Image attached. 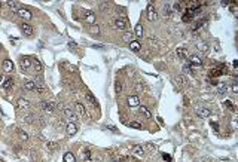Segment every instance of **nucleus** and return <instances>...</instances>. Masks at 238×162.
Here are the masks:
<instances>
[{"instance_id":"1a4fd4ad","label":"nucleus","mask_w":238,"mask_h":162,"mask_svg":"<svg viewBox=\"0 0 238 162\" xmlns=\"http://www.w3.org/2000/svg\"><path fill=\"white\" fill-rule=\"evenodd\" d=\"M28 106H30V103H28L27 98H18V101H17V109H18V110L27 109Z\"/></svg>"},{"instance_id":"c85d7f7f","label":"nucleus","mask_w":238,"mask_h":162,"mask_svg":"<svg viewBox=\"0 0 238 162\" xmlns=\"http://www.w3.org/2000/svg\"><path fill=\"white\" fill-rule=\"evenodd\" d=\"M8 5H9V8H10V10H14V12H18V3L17 2H8Z\"/></svg>"},{"instance_id":"6ab92c4d","label":"nucleus","mask_w":238,"mask_h":162,"mask_svg":"<svg viewBox=\"0 0 238 162\" xmlns=\"http://www.w3.org/2000/svg\"><path fill=\"white\" fill-rule=\"evenodd\" d=\"M196 49H198V51H203V52H207L208 51V45L205 42H198L196 43Z\"/></svg>"},{"instance_id":"4468645a","label":"nucleus","mask_w":238,"mask_h":162,"mask_svg":"<svg viewBox=\"0 0 238 162\" xmlns=\"http://www.w3.org/2000/svg\"><path fill=\"white\" fill-rule=\"evenodd\" d=\"M83 19L86 22H90V24H94L95 22V15L92 14V12H85V14H83Z\"/></svg>"},{"instance_id":"7c9ffc66","label":"nucleus","mask_w":238,"mask_h":162,"mask_svg":"<svg viewBox=\"0 0 238 162\" xmlns=\"http://www.w3.org/2000/svg\"><path fill=\"white\" fill-rule=\"evenodd\" d=\"M140 113H142V115H144L146 118H150V116H152V113H150L149 109H146V107H140Z\"/></svg>"},{"instance_id":"7ed1b4c3","label":"nucleus","mask_w":238,"mask_h":162,"mask_svg":"<svg viewBox=\"0 0 238 162\" xmlns=\"http://www.w3.org/2000/svg\"><path fill=\"white\" fill-rule=\"evenodd\" d=\"M187 60H189V64L194 66V67H201L203 66V61H201V58H199L198 55H191Z\"/></svg>"},{"instance_id":"9b49d317","label":"nucleus","mask_w":238,"mask_h":162,"mask_svg":"<svg viewBox=\"0 0 238 162\" xmlns=\"http://www.w3.org/2000/svg\"><path fill=\"white\" fill-rule=\"evenodd\" d=\"M147 19L149 21H155L156 19V12H155V8L152 5L147 6Z\"/></svg>"},{"instance_id":"09e8293b","label":"nucleus","mask_w":238,"mask_h":162,"mask_svg":"<svg viewBox=\"0 0 238 162\" xmlns=\"http://www.w3.org/2000/svg\"><path fill=\"white\" fill-rule=\"evenodd\" d=\"M69 48H70V49H71V48H73V49H74V48H76V45H74V43H73V42H70V43H69Z\"/></svg>"},{"instance_id":"aec40b11","label":"nucleus","mask_w":238,"mask_h":162,"mask_svg":"<svg viewBox=\"0 0 238 162\" xmlns=\"http://www.w3.org/2000/svg\"><path fill=\"white\" fill-rule=\"evenodd\" d=\"M82 159L86 161V162L91 161V152H90V149H83V150H82Z\"/></svg>"},{"instance_id":"c03bdc74","label":"nucleus","mask_w":238,"mask_h":162,"mask_svg":"<svg viewBox=\"0 0 238 162\" xmlns=\"http://www.w3.org/2000/svg\"><path fill=\"white\" fill-rule=\"evenodd\" d=\"M135 89H137V91H139V92H142V91H143V86H142V85L139 83V85H137V86H135Z\"/></svg>"},{"instance_id":"412c9836","label":"nucleus","mask_w":238,"mask_h":162,"mask_svg":"<svg viewBox=\"0 0 238 162\" xmlns=\"http://www.w3.org/2000/svg\"><path fill=\"white\" fill-rule=\"evenodd\" d=\"M130 46H131V49L134 52H139L140 49H142V45H140V42H137V40H133L131 43H130Z\"/></svg>"},{"instance_id":"49530a36","label":"nucleus","mask_w":238,"mask_h":162,"mask_svg":"<svg viewBox=\"0 0 238 162\" xmlns=\"http://www.w3.org/2000/svg\"><path fill=\"white\" fill-rule=\"evenodd\" d=\"M107 128H109V129H112V131H115V132H118V129H116L113 125H107Z\"/></svg>"},{"instance_id":"79ce46f5","label":"nucleus","mask_w":238,"mask_h":162,"mask_svg":"<svg viewBox=\"0 0 238 162\" xmlns=\"http://www.w3.org/2000/svg\"><path fill=\"white\" fill-rule=\"evenodd\" d=\"M211 127H213V129H214V131H217L219 129V123L217 122H211Z\"/></svg>"},{"instance_id":"ea45409f","label":"nucleus","mask_w":238,"mask_h":162,"mask_svg":"<svg viewBox=\"0 0 238 162\" xmlns=\"http://www.w3.org/2000/svg\"><path fill=\"white\" fill-rule=\"evenodd\" d=\"M223 104H225V107H229V109H232V110H234V106H232V103H231V101H228V100H226V101H225Z\"/></svg>"},{"instance_id":"b1692460","label":"nucleus","mask_w":238,"mask_h":162,"mask_svg":"<svg viewBox=\"0 0 238 162\" xmlns=\"http://www.w3.org/2000/svg\"><path fill=\"white\" fill-rule=\"evenodd\" d=\"M134 34H135L137 37H142V36H143V27H142V24H137V26H135Z\"/></svg>"},{"instance_id":"4be33fe9","label":"nucleus","mask_w":238,"mask_h":162,"mask_svg":"<svg viewBox=\"0 0 238 162\" xmlns=\"http://www.w3.org/2000/svg\"><path fill=\"white\" fill-rule=\"evenodd\" d=\"M24 89H27V91H34V89H36V83L31 82V80L26 82V83H24Z\"/></svg>"},{"instance_id":"bb28decb","label":"nucleus","mask_w":238,"mask_h":162,"mask_svg":"<svg viewBox=\"0 0 238 162\" xmlns=\"http://www.w3.org/2000/svg\"><path fill=\"white\" fill-rule=\"evenodd\" d=\"M122 40H124V42L131 43V42H133V34H131V33H125V34L122 36Z\"/></svg>"},{"instance_id":"8fccbe9b","label":"nucleus","mask_w":238,"mask_h":162,"mask_svg":"<svg viewBox=\"0 0 238 162\" xmlns=\"http://www.w3.org/2000/svg\"><path fill=\"white\" fill-rule=\"evenodd\" d=\"M164 159H167V161H171V156H168V155H164Z\"/></svg>"},{"instance_id":"de8ad7c7","label":"nucleus","mask_w":238,"mask_h":162,"mask_svg":"<svg viewBox=\"0 0 238 162\" xmlns=\"http://www.w3.org/2000/svg\"><path fill=\"white\" fill-rule=\"evenodd\" d=\"M10 42H14V45H18V39H17V37H14V39H10Z\"/></svg>"},{"instance_id":"f257e3e1","label":"nucleus","mask_w":238,"mask_h":162,"mask_svg":"<svg viewBox=\"0 0 238 162\" xmlns=\"http://www.w3.org/2000/svg\"><path fill=\"white\" fill-rule=\"evenodd\" d=\"M18 15H19L24 21H30V19L33 18V14H31L28 9H26V8H19V9H18Z\"/></svg>"},{"instance_id":"cd10ccee","label":"nucleus","mask_w":238,"mask_h":162,"mask_svg":"<svg viewBox=\"0 0 238 162\" xmlns=\"http://www.w3.org/2000/svg\"><path fill=\"white\" fill-rule=\"evenodd\" d=\"M85 97H86V100H88V101H90L91 104H97V100L92 97V94H91V92H86V95H85Z\"/></svg>"},{"instance_id":"a878e982","label":"nucleus","mask_w":238,"mask_h":162,"mask_svg":"<svg viewBox=\"0 0 238 162\" xmlns=\"http://www.w3.org/2000/svg\"><path fill=\"white\" fill-rule=\"evenodd\" d=\"M226 91H228V88H226V85H225V83H220V85L217 86V92H219V95L226 94Z\"/></svg>"},{"instance_id":"e433bc0d","label":"nucleus","mask_w":238,"mask_h":162,"mask_svg":"<svg viewBox=\"0 0 238 162\" xmlns=\"http://www.w3.org/2000/svg\"><path fill=\"white\" fill-rule=\"evenodd\" d=\"M90 31H91L92 34H98V33H100V27H98V26H91V27H90Z\"/></svg>"},{"instance_id":"473e14b6","label":"nucleus","mask_w":238,"mask_h":162,"mask_svg":"<svg viewBox=\"0 0 238 162\" xmlns=\"http://www.w3.org/2000/svg\"><path fill=\"white\" fill-rule=\"evenodd\" d=\"M33 66H34V70H36L37 73H40V71H42V64L39 63V61H34Z\"/></svg>"},{"instance_id":"a211bd4d","label":"nucleus","mask_w":238,"mask_h":162,"mask_svg":"<svg viewBox=\"0 0 238 162\" xmlns=\"http://www.w3.org/2000/svg\"><path fill=\"white\" fill-rule=\"evenodd\" d=\"M133 153L139 155V156H143L144 155V147L143 146H134L133 147Z\"/></svg>"},{"instance_id":"20e7f679","label":"nucleus","mask_w":238,"mask_h":162,"mask_svg":"<svg viewBox=\"0 0 238 162\" xmlns=\"http://www.w3.org/2000/svg\"><path fill=\"white\" fill-rule=\"evenodd\" d=\"M115 27H116L118 30H125V28L128 27L127 19H125V18H116V19H115Z\"/></svg>"},{"instance_id":"0eeeda50","label":"nucleus","mask_w":238,"mask_h":162,"mask_svg":"<svg viewBox=\"0 0 238 162\" xmlns=\"http://www.w3.org/2000/svg\"><path fill=\"white\" fill-rule=\"evenodd\" d=\"M42 109L45 111H48V113H52V111L55 110V104L52 101H43L42 103Z\"/></svg>"},{"instance_id":"a18cd8bd","label":"nucleus","mask_w":238,"mask_h":162,"mask_svg":"<svg viewBox=\"0 0 238 162\" xmlns=\"http://www.w3.org/2000/svg\"><path fill=\"white\" fill-rule=\"evenodd\" d=\"M121 88H122L121 83H119V82H116V91H118V92H121Z\"/></svg>"},{"instance_id":"dca6fc26","label":"nucleus","mask_w":238,"mask_h":162,"mask_svg":"<svg viewBox=\"0 0 238 162\" xmlns=\"http://www.w3.org/2000/svg\"><path fill=\"white\" fill-rule=\"evenodd\" d=\"M196 113H198V116H199V118L205 119V118H208V116H210V110H208V109H198V110H196Z\"/></svg>"},{"instance_id":"2eb2a0df","label":"nucleus","mask_w":238,"mask_h":162,"mask_svg":"<svg viewBox=\"0 0 238 162\" xmlns=\"http://www.w3.org/2000/svg\"><path fill=\"white\" fill-rule=\"evenodd\" d=\"M182 19H183V22H191V21L194 19V14H192V12H191L189 9H187V10L185 12V14H183Z\"/></svg>"},{"instance_id":"393cba45","label":"nucleus","mask_w":238,"mask_h":162,"mask_svg":"<svg viewBox=\"0 0 238 162\" xmlns=\"http://www.w3.org/2000/svg\"><path fill=\"white\" fill-rule=\"evenodd\" d=\"M12 86H14V79H12V78H8V79L5 80V83H3V88H5V89H10Z\"/></svg>"},{"instance_id":"c756f323","label":"nucleus","mask_w":238,"mask_h":162,"mask_svg":"<svg viewBox=\"0 0 238 162\" xmlns=\"http://www.w3.org/2000/svg\"><path fill=\"white\" fill-rule=\"evenodd\" d=\"M76 110L79 111L80 115H86V110H85V107H83L80 103H76Z\"/></svg>"},{"instance_id":"72a5a7b5","label":"nucleus","mask_w":238,"mask_h":162,"mask_svg":"<svg viewBox=\"0 0 238 162\" xmlns=\"http://www.w3.org/2000/svg\"><path fill=\"white\" fill-rule=\"evenodd\" d=\"M46 147L49 149V150H55V149L58 147V144H57V143H52V141H49V143H46Z\"/></svg>"},{"instance_id":"58836bf2","label":"nucleus","mask_w":238,"mask_h":162,"mask_svg":"<svg viewBox=\"0 0 238 162\" xmlns=\"http://www.w3.org/2000/svg\"><path fill=\"white\" fill-rule=\"evenodd\" d=\"M177 82H179L180 85H185V83H186V80H185V76H179V78H177Z\"/></svg>"},{"instance_id":"9d476101","label":"nucleus","mask_w":238,"mask_h":162,"mask_svg":"<svg viewBox=\"0 0 238 162\" xmlns=\"http://www.w3.org/2000/svg\"><path fill=\"white\" fill-rule=\"evenodd\" d=\"M19 66H21L22 70H27V69L31 66L30 58H28V57H22V58H19Z\"/></svg>"},{"instance_id":"39448f33","label":"nucleus","mask_w":238,"mask_h":162,"mask_svg":"<svg viewBox=\"0 0 238 162\" xmlns=\"http://www.w3.org/2000/svg\"><path fill=\"white\" fill-rule=\"evenodd\" d=\"M21 30H22V33L26 34V36H33V33H34V28L30 26V24H27V22H24L22 26H21Z\"/></svg>"},{"instance_id":"864d4df0","label":"nucleus","mask_w":238,"mask_h":162,"mask_svg":"<svg viewBox=\"0 0 238 162\" xmlns=\"http://www.w3.org/2000/svg\"><path fill=\"white\" fill-rule=\"evenodd\" d=\"M0 162H5V161H3V159H0Z\"/></svg>"},{"instance_id":"c9c22d12","label":"nucleus","mask_w":238,"mask_h":162,"mask_svg":"<svg viewBox=\"0 0 238 162\" xmlns=\"http://www.w3.org/2000/svg\"><path fill=\"white\" fill-rule=\"evenodd\" d=\"M183 71L187 73V74H191V73H192V66H191V64H185V66H183Z\"/></svg>"},{"instance_id":"423d86ee","label":"nucleus","mask_w":238,"mask_h":162,"mask_svg":"<svg viewBox=\"0 0 238 162\" xmlns=\"http://www.w3.org/2000/svg\"><path fill=\"white\" fill-rule=\"evenodd\" d=\"M66 131H67L69 135H74V134L78 132V125L74 122H69L67 125H66Z\"/></svg>"},{"instance_id":"f704fd0d","label":"nucleus","mask_w":238,"mask_h":162,"mask_svg":"<svg viewBox=\"0 0 238 162\" xmlns=\"http://www.w3.org/2000/svg\"><path fill=\"white\" fill-rule=\"evenodd\" d=\"M130 127L134 128V129H142V123H140V122H131Z\"/></svg>"},{"instance_id":"f3484780","label":"nucleus","mask_w":238,"mask_h":162,"mask_svg":"<svg viewBox=\"0 0 238 162\" xmlns=\"http://www.w3.org/2000/svg\"><path fill=\"white\" fill-rule=\"evenodd\" d=\"M34 83H36V89H34V91H37V94H45L46 86H45L42 82H34Z\"/></svg>"},{"instance_id":"5701e85b","label":"nucleus","mask_w":238,"mask_h":162,"mask_svg":"<svg viewBox=\"0 0 238 162\" xmlns=\"http://www.w3.org/2000/svg\"><path fill=\"white\" fill-rule=\"evenodd\" d=\"M64 162H76V158H74V155L71 152H67L64 155Z\"/></svg>"},{"instance_id":"f8f14e48","label":"nucleus","mask_w":238,"mask_h":162,"mask_svg":"<svg viewBox=\"0 0 238 162\" xmlns=\"http://www.w3.org/2000/svg\"><path fill=\"white\" fill-rule=\"evenodd\" d=\"M3 70H5L6 73L14 71V63H12V61H9V60H5V61H3Z\"/></svg>"},{"instance_id":"ddd939ff","label":"nucleus","mask_w":238,"mask_h":162,"mask_svg":"<svg viewBox=\"0 0 238 162\" xmlns=\"http://www.w3.org/2000/svg\"><path fill=\"white\" fill-rule=\"evenodd\" d=\"M176 54L179 55V58H180V60H187V58H189V55H187V51H186L185 48H177Z\"/></svg>"},{"instance_id":"603ef678","label":"nucleus","mask_w":238,"mask_h":162,"mask_svg":"<svg viewBox=\"0 0 238 162\" xmlns=\"http://www.w3.org/2000/svg\"><path fill=\"white\" fill-rule=\"evenodd\" d=\"M0 10H2V3H0Z\"/></svg>"},{"instance_id":"3c124183","label":"nucleus","mask_w":238,"mask_h":162,"mask_svg":"<svg viewBox=\"0 0 238 162\" xmlns=\"http://www.w3.org/2000/svg\"><path fill=\"white\" fill-rule=\"evenodd\" d=\"M3 79H5V78L2 76V74H0V83H2V82H3Z\"/></svg>"},{"instance_id":"37998d69","label":"nucleus","mask_w":238,"mask_h":162,"mask_svg":"<svg viewBox=\"0 0 238 162\" xmlns=\"http://www.w3.org/2000/svg\"><path fill=\"white\" fill-rule=\"evenodd\" d=\"M231 89H232V92H235V94H237V92H238V85H237V83H234Z\"/></svg>"},{"instance_id":"f03ea898","label":"nucleus","mask_w":238,"mask_h":162,"mask_svg":"<svg viewBox=\"0 0 238 162\" xmlns=\"http://www.w3.org/2000/svg\"><path fill=\"white\" fill-rule=\"evenodd\" d=\"M64 118H66L69 122H74V123L78 122V115L74 113L73 110H70V109H64Z\"/></svg>"},{"instance_id":"4c0bfd02","label":"nucleus","mask_w":238,"mask_h":162,"mask_svg":"<svg viewBox=\"0 0 238 162\" xmlns=\"http://www.w3.org/2000/svg\"><path fill=\"white\" fill-rule=\"evenodd\" d=\"M147 42H149V45H150V46H155V48H158L156 39H153V37H149V39H147Z\"/></svg>"},{"instance_id":"a19ab883","label":"nucleus","mask_w":238,"mask_h":162,"mask_svg":"<svg viewBox=\"0 0 238 162\" xmlns=\"http://www.w3.org/2000/svg\"><path fill=\"white\" fill-rule=\"evenodd\" d=\"M174 9H176V10H182L183 9V5L182 3H176V5H174Z\"/></svg>"},{"instance_id":"6e6552de","label":"nucleus","mask_w":238,"mask_h":162,"mask_svg":"<svg viewBox=\"0 0 238 162\" xmlns=\"http://www.w3.org/2000/svg\"><path fill=\"white\" fill-rule=\"evenodd\" d=\"M128 106L130 107H137V106H140V98L137 97V95H131V97H128Z\"/></svg>"},{"instance_id":"2f4dec72","label":"nucleus","mask_w":238,"mask_h":162,"mask_svg":"<svg viewBox=\"0 0 238 162\" xmlns=\"http://www.w3.org/2000/svg\"><path fill=\"white\" fill-rule=\"evenodd\" d=\"M18 135H19V138L24 140V141H27L28 140V134L26 131H18Z\"/></svg>"}]
</instances>
